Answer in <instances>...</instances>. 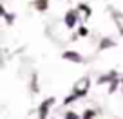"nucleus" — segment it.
Instances as JSON below:
<instances>
[{"label": "nucleus", "instance_id": "f257e3e1", "mask_svg": "<svg viewBox=\"0 0 123 119\" xmlns=\"http://www.w3.org/2000/svg\"><path fill=\"white\" fill-rule=\"evenodd\" d=\"M63 58H65V60H69V62H76V63H81V62H83V58H81L78 52H74V51H65V52H63Z\"/></svg>", "mask_w": 123, "mask_h": 119}, {"label": "nucleus", "instance_id": "f03ea898", "mask_svg": "<svg viewBox=\"0 0 123 119\" xmlns=\"http://www.w3.org/2000/svg\"><path fill=\"white\" fill-rule=\"evenodd\" d=\"M54 103V97H49V99L45 101V103L40 107V119H45L47 117V114H49V107Z\"/></svg>", "mask_w": 123, "mask_h": 119}, {"label": "nucleus", "instance_id": "7ed1b4c3", "mask_svg": "<svg viewBox=\"0 0 123 119\" xmlns=\"http://www.w3.org/2000/svg\"><path fill=\"white\" fill-rule=\"evenodd\" d=\"M65 25L71 27V29L76 25V11H69V13L65 15Z\"/></svg>", "mask_w": 123, "mask_h": 119}, {"label": "nucleus", "instance_id": "20e7f679", "mask_svg": "<svg viewBox=\"0 0 123 119\" xmlns=\"http://www.w3.org/2000/svg\"><path fill=\"white\" fill-rule=\"evenodd\" d=\"M107 47H114V42H112L111 38L101 40V43H100V49H107Z\"/></svg>", "mask_w": 123, "mask_h": 119}, {"label": "nucleus", "instance_id": "39448f33", "mask_svg": "<svg viewBox=\"0 0 123 119\" xmlns=\"http://www.w3.org/2000/svg\"><path fill=\"white\" fill-rule=\"evenodd\" d=\"M114 78H116V72H111L109 76H101V78H100V83H107V81L114 79Z\"/></svg>", "mask_w": 123, "mask_h": 119}, {"label": "nucleus", "instance_id": "423d86ee", "mask_svg": "<svg viewBox=\"0 0 123 119\" xmlns=\"http://www.w3.org/2000/svg\"><path fill=\"white\" fill-rule=\"evenodd\" d=\"M94 115H96V112H94V110H87V112L83 114V119H92Z\"/></svg>", "mask_w": 123, "mask_h": 119}, {"label": "nucleus", "instance_id": "0eeeda50", "mask_svg": "<svg viewBox=\"0 0 123 119\" xmlns=\"http://www.w3.org/2000/svg\"><path fill=\"white\" fill-rule=\"evenodd\" d=\"M36 6H38V9H45L47 7V0H38V4H36Z\"/></svg>", "mask_w": 123, "mask_h": 119}, {"label": "nucleus", "instance_id": "6e6552de", "mask_svg": "<svg viewBox=\"0 0 123 119\" xmlns=\"http://www.w3.org/2000/svg\"><path fill=\"white\" fill-rule=\"evenodd\" d=\"M76 97H78V94H76V92H74V94H71V96H69V97H67V99H65V105H69L71 101H74V99H76Z\"/></svg>", "mask_w": 123, "mask_h": 119}, {"label": "nucleus", "instance_id": "1a4fd4ad", "mask_svg": "<svg viewBox=\"0 0 123 119\" xmlns=\"http://www.w3.org/2000/svg\"><path fill=\"white\" fill-rule=\"evenodd\" d=\"M116 87H118V79H112L111 88H109V92H114V90H116Z\"/></svg>", "mask_w": 123, "mask_h": 119}, {"label": "nucleus", "instance_id": "9d476101", "mask_svg": "<svg viewBox=\"0 0 123 119\" xmlns=\"http://www.w3.org/2000/svg\"><path fill=\"white\" fill-rule=\"evenodd\" d=\"M65 119H78V115L74 114V112H67V115H65Z\"/></svg>", "mask_w": 123, "mask_h": 119}, {"label": "nucleus", "instance_id": "9b49d317", "mask_svg": "<svg viewBox=\"0 0 123 119\" xmlns=\"http://www.w3.org/2000/svg\"><path fill=\"white\" fill-rule=\"evenodd\" d=\"M38 90V85H36V76H33V92Z\"/></svg>", "mask_w": 123, "mask_h": 119}, {"label": "nucleus", "instance_id": "f8f14e48", "mask_svg": "<svg viewBox=\"0 0 123 119\" xmlns=\"http://www.w3.org/2000/svg\"><path fill=\"white\" fill-rule=\"evenodd\" d=\"M80 34H81V36H85V34H89V31L85 29V27H81V29H80Z\"/></svg>", "mask_w": 123, "mask_h": 119}]
</instances>
